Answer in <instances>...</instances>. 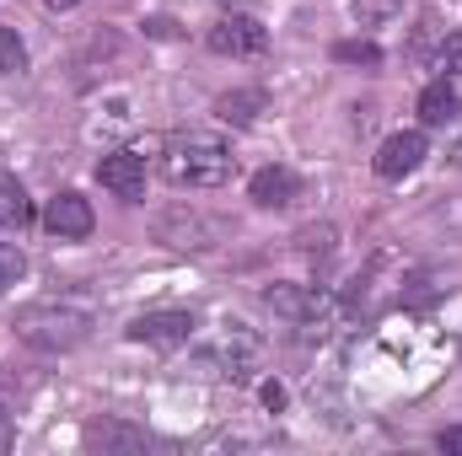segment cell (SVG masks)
Returning <instances> with one entry per match:
<instances>
[{
  "instance_id": "cell-1",
  "label": "cell",
  "mask_w": 462,
  "mask_h": 456,
  "mask_svg": "<svg viewBox=\"0 0 462 456\" xmlns=\"http://www.w3.org/2000/svg\"><path fill=\"white\" fill-rule=\"evenodd\" d=\"M231 167H236V156L216 134H178L162 145V178L172 188H221Z\"/></svg>"
},
{
  "instance_id": "cell-2",
  "label": "cell",
  "mask_w": 462,
  "mask_h": 456,
  "mask_svg": "<svg viewBox=\"0 0 462 456\" xmlns=\"http://www.w3.org/2000/svg\"><path fill=\"white\" fill-rule=\"evenodd\" d=\"M87 328H92V317L76 306H27L16 317V333L32 349H76L87 339Z\"/></svg>"
},
{
  "instance_id": "cell-3",
  "label": "cell",
  "mask_w": 462,
  "mask_h": 456,
  "mask_svg": "<svg viewBox=\"0 0 462 456\" xmlns=\"http://www.w3.org/2000/svg\"><path fill=\"white\" fill-rule=\"evenodd\" d=\"M263 301H269V312H274V317L301 323V328H318V323H328V317L339 312L334 290H323V285H269V290H263Z\"/></svg>"
},
{
  "instance_id": "cell-4",
  "label": "cell",
  "mask_w": 462,
  "mask_h": 456,
  "mask_svg": "<svg viewBox=\"0 0 462 456\" xmlns=\"http://www.w3.org/2000/svg\"><path fill=\"white\" fill-rule=\"evenodd\" d=\"M210 49L226 54V59H258V54L269 49V27L253 22V16H242V11H226V16L210 27Z\"/></svg>"
},
{
  "instance_id": "cell-5",
  "label": "cell",
  "mask_w": 462,
  "mask_h": 456,
  "mask_svg": "<svg viewBox=\"0 0 462 456\" xmlns=\"http://www.w3.org/2000/svg\"><path fill=\"white\" fill-rule=\"evenodd\" d=\"M430 156V140L420 134V129H398V134H387L382 140V150H376V178H387V183H398V178H409L420 161Z\"/></svg>"
},
{
  "instance_id": "cell-6",
  "label": "cell",
  "mask_w": 462,
  "mask_h": 456,
  "mask_svg": "<svg viewBox=\"0 0 462 456\" xmlns=\"http://www.w3.org/2000/svg\"><path fill=\"white\" fill-rule=\"evenodd\" d=\"M43 226L54 242H87L92 226H97V215H92V205L76 194V188H65V194H54L49 199V210H43Z\"/></svg>"
},
{
  "instance_id": "cell-7",
  "label": "cell",
  "mask_w": 462,
  "mask_h": 456,
  "mask_svg": "<svg viewBox=\"0 0 462 456\" xmlns=\"http://www.w3.org/2000/svg\"><path fill=\"white\" fill-rule=\"evenodd\" d=\"M129 339L156 343V349H178V343L194 339V312H145V317L129 323Z\"/></svg>"
},
{
  "instance_id": "cell-8",
  "label": "cell",
  "mask_w": 462,
  "mask_h": 456,
  "mask_svg": "<svg viewBox=\"0 0 462 456\" xmlns=\"http://www.w3.org/2000/svg\"><path fill=\"white\" fill-rule=\"evenodd\" d=\"M97 183L114 194V199H140L145 194V156H134V150H114V156H103L97 161Z\"/></svg>"
},
{
  "instance_id": "cell-9",
  "label": "cell",
  "mask_w": 462,
  "mask_h": 456,
  "mask_svg": "<svg viewBox=\"0 0 462 456\" xmlns=\"http://www.w3.org/2000/svg\"><path fill=\"white\" fill-rule=\"evenodd\" d=\"M247 199L263 205V210H285V205L301 199V178L291 167H258L253 183H247Z\"/></svg>"
},
{
  "instance_id": "cell-10",
  "label": "cell",
  "mask_w": 462,
  "mask_h": 456,
  "mask_svg": "<svg viewBox=\"0 0 462 456\" xmlns=\"http://www.w3.org/2000/svg\"><path fill=\"white\" fill-rule=\"evenodd\" d=\"M420 118H425L430 129H447V123H457L462 118V103H457V92H452L447 76H436V81L420 92Z\"/></svg>"
},
{
  "instance_id": "cell-11",
  "label": "cell",
  "mask_w": 462,
  "mask_h": 456,
  "mask_svg": "<svg viewBox=\"0 0 462 456\" xmlns=\"http://www.w3.org/2000/svg\"><path fill=\"white\" fill-rule=\"evenodd\" d=\"M0 226L11 231L32 226V199H27V188L16 178H0Z\"/></svg>"
},
{
  "instance_id": "cell-12",
  "label": "cell",
  "mask_w": 462,
  "mask_h": 456,
  "mask_svg": "<svg viewBox=\"0 0 462 456\" xmlns=\"http://www.w3.org/2000/svg\"><path fill=\"white\" fill-rule=\"evenodd\" d=\"M258 114H263V92H226V97L216 103V118H226L236 129H247Z\"/></svg>"
},
{
  "instance_id": "cell-13",
  "label": "cell",
  "mask_w": 462,
  "mask_h": 456,
  "mask_svg": "<svg viewBox=\"0 0 462 456\" xmlns=\"http://www.w3.org/2000/svg\"><path fill=\"white\" fill-rule=\"evenodd\" d=\"M81 441H87V446H145V435H140V430H124V424H114V419L87 424V430H81Z\"/></svg>"
},
{
  "instance_id": "cell-14",
  "label": "cell",
  "mask_w": 462,
  "mask_h": 456,
  "mask_svg": "<svg viewBox=\"0 0 462 456\" xmlns=\"http://www.w3.org/2000/svg\"><path fill=\"white\" fill-rule=\"evenodd\" d=\"M403 11V0H349V16L360 22V27H382V22H393Z\"/></svg>"
},
{
  "instance_id": "cell-15",
  "label": "cell",
  "mask_w": 462,
  "mask_h": 456,
  "mask_svg": "<svg viewBox=\"0 0 462 456\" xmlns=\"http://www.w3.org/2000/svg\"><path fill=\"white\" fill-rule=\"evenodd\" d=\"M334 59H339V65H365V70H376V65H382V49L365 43V38H349V43H334Z\"/></svg>"
},
{
  "instance_id": "cell-16",
  "label": "cell",
  "mask_w": 462,
  "mask_h": 456,
  "mask_svg": "<svg viewBox=\"0 0 462 456\" xmlns=\"http://www.w3.org/2000/svg\"><path fill=\"white\" fill-rule=\"evenodd\" d=\"M16 70H27V43L11 27H0V76H16Z\"/></svg>"
},
{
  "instance_id": "cell-17",
  "label": "cell",
  "mask_w": 462,
  "mask_h": 456,
  "mask_svg": "<svg viewBox=\"0 0 462 456\" xmlns=\"http://www.w3.org/2000/svg\"><path fill=\"white\" fill-rule=\"evenodd\" d=\"M22 274H27V258H22V247H11V242H0V290H11V285H22Z\"/></svg>"
},
{
  "instance_id": "cell-18",
  "label": "cell",
  "mask_w": 462,
  "mask_h": 456,
  "mask_svg": "<svg viewBox=\"0 0 462 456\" xmlns=\"http://www.w3.org/2000/svg\"><path fill=\"white\" fill-rule=\"evenodd\" d=\"M436 70H441L447 81H452V76L462 70V32H452V38H441V54H436Z\"/></svg>"
},
{
  "instance_id": "cell-19",
  "label": "cell",
  "mask_w": 462,
  "mask_h": 456,
  "mask_svg": "<svg viewBox=\"0 0 462 456\" xmlns=\"http://www.w3.org/2000/svg\"><path fill=\"white\" fill-rule=\"evenodd\" d=\"M328 242H334V231H328V226H323V231H318V226L301 231V247H307V252H328Z\"/></svg>"
},
{
  "instance_id": "cell-20",
  "label": "cell",
  "mask_w": 462,
  "mask_h": 456,
  "mask_svg": "<svg viewBox=\"0 0 462 456\" xmlns=\"http://www.w3.org/2000/svg\"><path fill=\"white\" fill-rule=\"evenodd\" d=\"M263 408H274V414L285 408V387L280 381H263Z\"/></svg>"
},
{
  "instance_id": "cell-21",
  "label": "cell",
  "mask_w": 462,
  "mask_h": 456,
  "mask_svg": "<svg viewBox=\"0 0 462 456\" xmlns=\"http://www.w3.org/2000/svg\"><path fill=\"white\" fill-rule=\"evenodd\" d=\"M436 446H441V451H452V456H462V430H441V435H436Z\"/></svg>"
},
{
  "instance_id": "cell-22",
  "label": "cell",
  "mask_w": 462,
  "mask_h": 456,
  "mask_svg": "<svg viewBox=\"0 0 462 456\" xmlns=\"http://www.w3.org/2000/svg\"><path fill=\"white\" fill-rule=\"evenodd\" d=\"M11 446V419H5V408H0V451Z\"/></svg>"
},
{
  "instance_id": "cell-23",
  "label": "cell",
  "mask_w": 462,
  "mask_h": 456,
  "mask_svg": "<svg viewBox=\"0 0 462 456\" xmlns=\"http://www.w3.org/2000/svg\"><path fill=\"white\" fill-rule=\"evenodd\" d=\"M43 5H49V11H76L81 0H43Z\"/></svg>"
},
{
  "instance_id": "cell-24",
  "label": "cell",
  "mask_w": 462,
  "mask_h": 456,
  "mask_svg": "<svg viewBox=\"0 0 462 456\" xmlns=\"http://www.w3.org/2000/svg\"><path fill=\"white\" fill-rule=\"evenodd\" d=\"M221 5H226V11H236V5H253V0H221Z\"/></svg>"
},
{
  "instance_id": "cell-25",
  "label": "cell",
  "mask_w": 462,
  "mask_h": 456,
  "mask_svg": "<svg viewBox=\"0 0 462 456\" xmlns=\"http://www.w3.org/2000/svg\"><path fill=\"white\" fill-rule=\"evenodd\" d=\"M452 156H457V167H462V140H457V150H452Z\"/></svg>"
}]
</instances>
